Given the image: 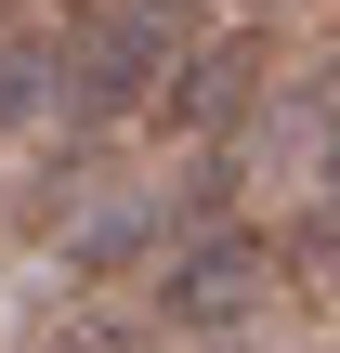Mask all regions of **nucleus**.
<instances>
[{"mask_svg":"<svg viewBox=\"0 0 340 353\" xmlns=\"http://www.w3.org/2000/svg\"><path fill=\"white\" fill-rule=\"evenodd\" d=\"M0 13H26V0H0Z\"/></svg>","mask_w":340,"mask_h":353,"instance_id":"obj_7","label":"nucleus"},{"mask_svg":"<svg viewBox=\"0 0 340 353\" xmlns=\"http://www.w3.org/2000/svg\"><path fill=\"white\" fill-rule=\"evenodd\" d=\"M223 13H275V0H223Z\"/></svg>","mask_w":340,"mask_h":353,"instance_id":"obj_6","label":"nucleus"},{"mask_svg":"<svg viewBox=\"0 0 340 353\" xmlns=\"http://www.w3.org/2000/svg\"><path fill=\"white\" fill-rule=\"evenodd\" d=\"M288 301V249L262 236V223H183L170 249H157V327L170 341H236V327H262Z\"/></svg>","mask_w":340,"mask_h":353,"instance_id":"obj_2","label":"nucleus"},{"mask_svg":"<svg viewBox=\"0 0 340 353\" xmlns=\"http://www.w3.org/2000/svg\"><path fill=\"white\" fill-rule=\"evenodd\" d=\"M262 79H275V39L236 13V26H183V52L157 65V92H144V131L157 144H236L249 118H262Z\"/></svg>","mask_w":340,"mask_h":353,"instance_id":"obj_3","label":"nucleus"},{"mask_svg":"<svg viewBox=\"0 0 340 353\" xmlns=\"http://www.w3.org/2000/svg\"><path fill=\"white\" fill-rule=\"evenodd\" d=\"M39 118H52V26L0 13V144H26Z\"/></svg>","mask_w":340,"mask_h":353,"instance_id":"obj_4","label":"nucleus"},{"mask_svg":"<svg viewBox=\"0 0 340 353\" xmlns=\"http://www.w3.org/2000/svg\"><path fill=\"white\" fill-rule=\"evenodd\" d=\"M26 353H144V327H118V314H52Z\"/></svg>","mask_w":340,"mask_h":353,"instance_id":"obj_5","label":"nucleus"},{"mask_svg":"<svg viewBox=\"0 0 340 353\" xmlns=\"http://www.w3.org/2000/svg\"><path fill=\"white\" fill-rule=\"evenodd\" d=\"M183 0H79L66 26H52V144H118L131 118H144V92H157V65L183 52Z\"/></svg>","mask_w":340,"mask_h":353,"instance_id":"obj_1","label":"nucleus"}]
</instances>
